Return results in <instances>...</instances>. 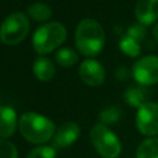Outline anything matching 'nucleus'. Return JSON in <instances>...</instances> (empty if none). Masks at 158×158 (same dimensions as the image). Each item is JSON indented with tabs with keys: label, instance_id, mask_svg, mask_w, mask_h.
I'll return each mask as SVG.
<instances>
[{
	"label": "nucleus",
	"instance_id": "obj_1",
	"mask_svg": "<svg viewBox=\"0 0 158 158\" xmlns=\"http://www.w3.org/2000/svg\"><path fill=\"white\" fill-rule=\"evenodd\" d=\"M74 38L77 48L85 57L98 56L105 44L104 28L93 19H84L78 23Z\"/></svg>",
	"mask_w": 158,
	"mask_h": 158
},
{
	"label": "nucleus",
	"instance_id": "obj_2",
	"mask_svg": "<svg viewBox=\"0 0 158 158\" xmlns=\"http://www.w3.org/2000/svg\"><path fill=\"white\" fill-rule=\"evenodd\" d=\"M19 128L25 139L31 143H44L54 136V123L37 112H25L19 121Z\"/></svg>",
	"mask_w": 158,
	"mask_h": 158
},
{
	"label": "nucleus",
	"instance_id": "obj_3",
	"mask_svg": "<svg viewBox=\"0 0 158 158\" xmlns=\"http://www.w3.org/2000/svg\"><path fill=\"white\" fill-rule=\"evenodd\" d=\"M67 38V30L59 22H48L38 27L32 37V46L38 54H47Z\"/></svg>",
	"mask_w": 158,
	"mask_h": 158
},
{
	"label": "nucleus",
	"instance_id": "obj_4",
	"mask_svg": "<svg viewBox=\"0 0 158 158\" xmlns=\"http://www.w3.org/2000/svg\"><path fill=\"white\" fill-rule=\"evenodd\" d=\"M90 141L96 152L104 158H117L122 146L120 138L104 123L98 122L90 131Z\"/></svg>",
	"mask_w": 158,
	"mask_h": 158
},
{
	"label": "nucleus",
	"instance_id": "obj_5",
	"mask_svg": "<svg viewBox=\"0 0 158 158\" xmlns=\"http://www.w3.org/2000/svg\"><path fill=\"white\" fill-rule=\"evenodd\" d=\"M30 31V22L25 14H10L0 26V40L2 43L14 46L26 38Z\"/></svg>",
	"mask_w": 158,
	"mask_h": 158
},
{
	"label": "nucleus",
	"instance_id": "obj_6",
	"mask_svg": "<svg viewBox=\"0 0 158 158\" xmlns=\"http://www.w3.org/2000/svg\"><path fill=\"white\" fill-rule=\"evenodd\" d=\"M136 127L138 132L146 137H156L158 135V102L147 101L137 109Z\"/></svg>",
	"mask_w": 158,
	"mask_h": 158
},
{
	"label": "nucleus",
	"instance_id": "obj_7",
	"mask_svg": "<svg viewBox=\"0 0 158 158\" xmlns=\"http://www.w3.org/2000/svg\"><path fill=\"white\" fill-rule=\"evenodd\" d=\"M132 77L142 86L158 83V56L148 54L141 57L132 67Z\"/></svg>",
	"mask_w": 158,
	"mask_h": 158
},
{
	"label": "nucleus",
	"instance_id": "obj_8",
	"mask_svg": "<svg viewBox=\"0 0 158 158\" xmlns=\"http://www.w3.org/2000/svg\"><path fill=\"white\" fill-rule=\"evenodd\" d=\"M78 73L83 83L89 86H100L105 80V69L95 59H85L79 65Z\"/></svg>",
	"mask_w": 158,
	"mask_h": 158
},
{
	"label": "nucleus",
	"instance_id": "obj_9",
	"mask_svg": "<svg viewBox=\"0 0 158 158\" xmlns=\"http://www.w3.org/2000/svg\"><path fill=\"white\" fill-rule=\"evenodd\" d=\"M137 22L149 26L158 20V0H137L135 6Z\"/></svg>",
	"mask_w": 158,
	"mask_h": 158
},
{
	"label": "nucleus",
	"instance_id": "obj_10",
	"mask_svg": "<svg viewBox=\"0 0 158 158\" xmlns=\"http://www.w3.org/2000/svg\"><path fill=\"white\" fill-rule=\"evenodd\" d=\"M80 136V127L75 122H65L63 123L53 137L54 147L64 148L72 146Z\"/></svg>",
	"mask_w": 158,
	"mask_h": 158
},
{
	"label": "nucleus",
	"instance_id": "obj_11",
	"mask_svg": "<svg viewBox=\"0 0 158 158\" xmlns=\"http://www.w3.org/2000/svg\"><path fill=\"white\" fill-rule=\"evenodd\" d=\"M17 126L16 111L10 106H0V137L7 138L15 133Z\"/></svg>",
	"mask_w": 158,
	"mask_h": 158
},
{
	"label": "nucleus",
	"instance_id": "obj_12",
	"mask_svg": "<svg viewBox=\"0 0 158 158\" xmlns=\"http://www.w3.org/2000/svg\"><path fill=\"white\" fill-rule=\"evenodd\" d=\"M56 69L53 63L46 57H38L33 63V74L41 81H48L54 77Z\"/></svg>",
	"mask_w": 158,
	"mask_h": 158
},
{
	"label": "nucleus",
	"instance_id": "obj_13",
	"mask_svg": "<svg viewBox=\"0 0 158 158\" xmlns=\"http://www.w3.org/2000/svg\"><path fill=\"white\" fill-rule=\"evenodd\" d=\"M136 158H158V137H147L136 151Z\"/></svg>",
	"mask_w": 158,
	"mask_h": 158
},
{
	"label": "nucleus",
	"instance_id": "obj_14",
	"mask_svg": "<svg viewBox=\"0 0 158 158\" xmlns=\"http://www.w3.org/2000/svg\"><path fill=\"white\" fill-rule=\"evenodd\" d=\"M123 99H125L126 104H128L132 107H137V109L148 101L147 91L143 88H138V86L128 88L123 94Z\"/></svg>",
	"mask_w": 158,
	"mask_h": 158
},
{
	"label": "nucleus",
	"instance_id": "obj_15",
	"mask_svg": "<svg viewBox=\"0 0 158 158\" xmlns=\"http://www.w3.org/2000/svg\"><path fill=\"white\" fill-rule=\"evenodd\" d=\"M141 42L132 38L128 35H125L121 37L118 42V47L123 54H126L130 58H137L141 54Z\"/></svg>",
	"mask_w": 158,
	"mask_h": 158
},
{
	"label": "nucleus",
	"instance_id": "obj_16",
	"mask_svg": "<svg viewBox=\"0 0 158 158\" xmlns=\"http://www.w3.org/2000/svg\"><path fill=\"white\" fill-rule=\"evenodd\" d=\"M27 14L35 21H46L52 16V9L44 2H35L27 7Z\"/></svg>",
	"mask_w": 158,
	"mask_h": 158
},
{
	"label": "nucleus",
	"instance_id": "obj_17",
	"mask_svg": "<svg viewBox=\"0 0 158 158\" xmlns=\"http://www.w3.org/2000/svg\"><path fill=\"white\" fill-rule=\"evenodd\" d=\"M77 52L70 48H60L56 54V60L60 67H72L78 62Z\"/></svg>",
	"mask_w": 158,
	"mask_h": 158
},
{
	"label": "nucleus",
	"instance_id": "obj_18",
	"mask_svg": "<svg viewBox=\"0 0 158 158\" xmlns=\"http://www.w3.org/2000/svg\"><path fill=\"white\" fill-rule=\"evenodd\" d=\"M100 122L104 125H114L121 118V110L116 106H110L104 109L99 115Z\"/></svg>",
	"mask_w": 158,
	"mask_h": 158
},
{
	"label": "nucleus",
	"instance_id": "obj_19",
	"mask_svg": "<svg viewBox=\"0 0 158 158\" xmlns=\"http://www.w3.org/2000/svg\"><path fill=\"white\" fill-rule=\"evenodd\" d=\"M27 158H56V149L51 146H40L33 148Z\"/></svg>",
	"mask_w": 158,
	"mask_h": 158
},
{
	"label": "nucleus",
	"instance_id": "obj_20",
	"mask_svg": "<svg viewBox=\"0 0 158 158\" xmlns=\"http://www.w3.org/2000/svg\"><path fill=\"white\" fill-rule=\"evenodd\" d=\"M0 158H17L16 147L5 139L0 138Z\"/></svg>",
	"mask_w": 158,
	"mask_h": 158
},
{
	"label": "nucleus",
	"instance_id": "obj_21",
	"mask_svg": "<svg viewBox=\"0 0 158 158\" xmlns=\"http://www.w3.org/2000/svg\"><path fill=\"white\" fill-rule=\"evenodd\" d=\"M146 33H147L146 26H143V25H142V23H139V22L131 25V26L127 28V32H126V35L131 36L132 38L137 40L138 42H141L142 40H144Z\"/></svg>",
	"mask_w": 158,
	"mask_h": 158
},
{
	"label": "nucleus",
	"instance_id": "obj_22",
	"mask_svg": "<svg viewBox=\"0 0 158 158\" xmlns=\"http://www.w3.org/2000/svg\"><path fill=\"white\" fill-rule=\"evenodd\" d=\"M116 77H117L118 79H121V80L127 79V78H128V70H127L126 68H123V67H120V68L116 70Z\"/></svg>",
	"mask_w": 158,
	"mask_h": 158
},
{
	"label": "nucleus",
	"instance_id": "obj_23",
	"mask_svg": "<svg viewBox=\"0 0 158 158\" xmlns=\"http://www.w3.org/2000/svg\"><path fill=\"white\" fill-rule=\"evenodd\" d=\"M152 33H153V37H154V40L158 42V22H156V23H154Z\"/></svg>",
	"mask_w": 158,
	"mask_h": 158
}]
</instances>
